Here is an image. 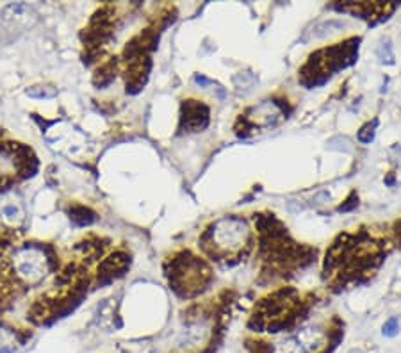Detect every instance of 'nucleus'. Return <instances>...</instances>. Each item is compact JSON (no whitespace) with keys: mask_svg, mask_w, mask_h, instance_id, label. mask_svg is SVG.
<instances>
[{"mask_svg":"<svg viewBox=\"0 0 401 353\" xmlns=\"http://www.w3.org/2000/svg\"><path fill=\"white\" fill-rule=\"evenodd\" d=\"M212 243L216 245V250L232 252L239 250L248 241V228L241 220H223L216 225Z\"/></svg>","mask_w":401,"mask_h":353,"instance_id":"f257e3e1","label":"nucleus"}]
</instances>
